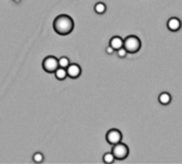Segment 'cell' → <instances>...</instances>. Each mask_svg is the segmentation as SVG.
Returning <instances> with one entry per match:
<instances>
[{
	"label": "cell",
	"mask_w": 182,
	"mask_h": 164,
	"mask_svg": "<svg viewBox=\"0 0 182 164\" xmlns=\"http://www.w3.org/2000/svg\"><path fill=\"white\" fill-rule=\"evenodd\" d=\"M181 27V21H180L179 18L177 17H171L167 21V28H168L171 31H178Z\"/></svg>",
	"instance_id": "52a82bcc"
},
{
	"label": "cell",
	"mask_w": 182,
	"mask_h": 164,
	"mask_svg": "<svg viewBox=\"0 0 182 164\" xmlns=\"http://www.w3.org/2000/svg\"><path fill=\"white\" fill-rule=\"evenodd\" d=\"M171 101V96L166 92H163L159 95V102L163 106H166Z\"/></svg>",
	"instance_id": "9c48e42d"
},
{
	"label": "cell",
	"mask_w": 182,
	"mask_h": 164,
	"mask_svg": "<svg viewBox=\"0 0 182 164\" xmlns=\"http://www.w3.org/2000/svg\"><path fill=\"white\" fill-rule=\"evenodd\" d=\"M141 40L136 35H128L124 40L123 47L127 50L128 53H136L141 49Z\"/></svg>",
	"instance_id": "7a4b0ae2"
},
{
	"label": "cell",
	"mask_w": 182,
	"mask_h": 164,
	"mask_svg": "<svg viewBox=\"0 0 182 164\" xmlns=\"http://www.w3.org/2000/svg\"><path fill=\"white\" fill-rule=\"evenodd\" d=\"M58 63H59V67L66 68L70 64V60L67 56H61L60 59H58Z\"/></svg>",
	"instance_id": "8fae6325"
},
{
	"label": "cell",
	"mask_w": 182,
	"mask_h": 164,
	"mask_svg": "<svg viewBox=\"0 0 182 164\" xmlns=\"http://www.w3.org/2000/svg\"><path fill=\"white\" fill-rule=\"evenodd\" d=\"M123 44H124V40L120 37V36H113L110 40V46L114 50L119 49L120 47H123Z\"/></svg>",
	"instance_id": "ba28073f"
},
{
	"label": "cell",
	"mask_w": 182,
	"mask_h": 164,
	"mask_svg": "<svg viewBox=\"0 0 182 164\" xmlns=\"http://www.w3.org/2000/svg\"><path fill=\"white\" fill-rule=\"evenodd\" d=\"M52 27L59 35H67L74 30V20L69 15L61 14L54 18Z\"/></svg>",
	"instance_id": "6da1fadb"
},
{
	"label": "cell",
	"mask_w": 182,
	"mask_h": 164,
	"mask_svg": "<svg viewBox=\"0 0 182 164\" xmlns=\"http://www.w3.org/2000/svg\"><path fill=\"white\" fill-rule=\"evenodd\" d=\"M112 153H113V156H114L115 160H124L128 157L129 148L126 144L119 142V143H117V144L113 145Z\"/></svg>",
	"instance_id": "3957f363"
},
{
	"label": "cell",
	"mask_w": 182,
	"mask_h": 164,
	"mask_svg": "<svg viewBox=\"0 0 182 164\" xmlns=\"http://www.w3.org/2000/svg\"><path fill=\"white\" fill-rule=\"evenodd\" d=\"M117 51V54H118V56L119 58H125V56L128 54V52H127V50L125 49L124 47H120L119 49H117L116 50Z\"/></svg>",
	"instance_id": "9a60e30c"
},
{
	"label": "cell",
	"mask_w": 182,
	"mask_h": 164,
	"mask_svg": "<svg viewBox=\"0 0 182 164\" xmlns=\"http://www.w3.org/2000/svg\"><path fill=\"white\" fill-rule=\"evenodd\" d=\"M121 139H123V134L118 129H110L106 134L107 142L111 145L117 144V143L121 142Z\"/></svg>",
	"instance_id": "5b68a950"
},
{
	"label": "cell",
	"mask_w": 182,
	"mask_h": 164,
	"mask_svg": "<svg viewBox=\"0 0 182 164\" xmlns=\"http://www.w3.org/2000/svg\"><path fill=\"white\" fill-rule=\"evenodd\" d=\"M12 1H14L15 3H19L20 1H21V0H12Z\"/></svg>",
	"instance_id": "e0dca14e"
},
{
	"label": "cell",
	"mask_w": 182,
	"mask_h": 164,
	"mask_svg": "<svg viewBox=\"0 0 182 164\" xmlns=\"http://www.w3.org/2000/svg\"><path fill=\"white\" fill-rule=\"evenodd\" d=\"M94 10L97 14H104L107 11V7L104 2H97L94 7Z\"/></svg>",
	"instance_id": "7c38bea8"
},
{
	"label": "cell",
	"mask_w": 182,
	"mask_h": 164,
	"mask_svg": "<svg viewBox=\"0 0 182 164\" xmlns=\"http://www.w3.org/2000/svg\"><path fill=\"white\" fill-rule=\"evenodd\" d=\"M115 161V158L112 153H107L104 155V163H113Z\"/></svg>",
	"instance_id": "4fadbf2b"
},
{
	"label": "cell",
	"mask_w": 182,
	"mask_h": 164,
	"mask_svg": "<svg viewBox=\"0 0 182 164\" xmlns=\"http://www.w3.org/2000/svg\"><path fill=\"white\" fill-rule=\"evenodd\" d=\"M59 67L58 59L53 56H48L43 60V68L45 72L53 74L54 70Z\"/></svg>",
	"instance_id": "277c9868"
},
{
	"label": "cell",
	"mask_w": 182,
	"mask_h": 164,
	"mask_svg": "<svg viewBox=\"0 0 182 164\" xmlns=\"http://www.w3.org/2000/svg\"><path fill=\"white\" fill-rule=\"evenodd\" d=\"M66 72H67V77L72 79H76L80 77L81 75V67L76 63H70L69 65L66 67Z\"/></svg>",
	"instance_id": "8992f818"
},
{
	"label": "cell",
	"mask_w": 182,
	"mask_h": 164,
	"mask_svg": "<svg viewBox=\"0 0 182 164\" xmlns=\"http://www.w3.org/2000/svg\"><path fill=\"white\" fill-rule=\"evenodd\" d=\"M33 161L35 163H40V162L44 161V156L42 153H35L33 155Z\"/></svg>",
	"instance_id": "5bb4252c"
},
{
	"label": "cell",
	"mask_w": 182,
	"mask_h": 164,
	"mask_svg": "<svg viewBox=\"0 0 182 164\" xmlns=\"http://www.w3.org/2000/svg\"><path fill=\"white\" fill-rule=\"evenodd\" d=\"M54 76L58 80H64L67 77V72H66V68H62V67H58L56 70H54Z\"/></svg>",
	"instance_id": "30bf717a"
},
{
	"label": "cell",
	"mask_w": 182,
	"mask_h": 164,
	"mask_svg": "<svg viewBox=\"0 0 182 164\" xmlns=\"http://www.w3.org/2000/svg\"><path fill=\"white\" fill-rule=\"evenodd\" d=\"M114 51H115V50L113 49V48L111 47L110 45H109L108 47L106 48V52H107V53H108V54H112V53H114Z\"/></svg>",
	"instance_id": "2e32d148"
}]
</instances>
